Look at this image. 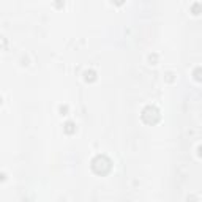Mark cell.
Wrapping results in <instances>:
<instances>
[{
  "instance_id": "6da1fadb",
  "label": "cell",
  "mask_w": 202,
  "mask_h": 202,
  "mask_svg": "<svg viewBox=\"0 0 202 202\" xmlns=\"http://www.w3.org/2000/svg\"><path fill=\"white\" fill-rule=\"evenodd\" d=\"M65 131H66V133H74V131H76L74 123H73V122H66V123H65Z\"/></svg>"
},
{
  "instance_id": "3957f363",
  "label": "cell",
  "mask_w": 202,
  "mask_h": 202,
  "mask_svg": "<svg viewBox=\"0 0 202 202\" xmlns=\"http://www.w3.org/2000/svg\"><path fill=\"white\" fill-rule=\"evenodd\" d=\"M0 103H2V98H0Z\"/></svg>"
},
{
  "instance_id": "7a4b0ae2",
  "label": "cell",
  "mask_w": 202,
  "mask_h": 202,
  "mask_svg": "<svg viewBox=\"0 0 202 202\" xmlns=\"http://www.w3.org/2000/svg\"><path fill=\"white\" fill-rule=\"evenodd\" d=\"M95 71H85V81H95Z\"/></svg>"
}]
</instances>
